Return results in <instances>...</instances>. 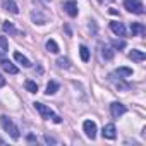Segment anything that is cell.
<instances>
[{
    "label": "cell",
    "instance_id": "16",
    "mask_svg": "<svg viewBox=\"0 0 146 146\" xmlns=\"http://www.w3.org/2000/svg\"><path fill=\"white\" fill-rule=\"evenodd\" d=\"M14 60H17L23 67H31V62H29V58H26L23 53H19V52H16L14 53Z\"/></svg>",
    "mask_w": 146,
    "mask_h": 146
},
{
    "label": "cell",
    "instance_id": "20",
    "mask_svg": "<svg viewBox=\"0 0 146 146\" xmlns=\"http://www.w3.org/2000/svg\"><path fill=\"white\" fill-rule=\"evenodd\" d=\"M79 53H81V60H83V62H88V60H90V50H88L84 45L79 46Z\"/></svg>",
    "mask_w": 146,
    "mask_h": 146
},
{
    "label": "cell",
    "instance_id": "27",
    "mask_svg": "<svg viewBox=\"0 0 146 146\" xmlns=\"http://www.w3.org/2000/svg\"><path fill=\"white\" fill-rule=\"evenodd\" d=\"M100 4H105V2H112V0H98Z\"/></svg>",
    "mask_w": 146,
    "mask_h": 146
},
{
    "label": "cell",
    "instance_id": "8",
    "mask_svg": "<svg viewBox=\"0 0 146 146\" xmlns=\"http://www.w3.org/2000/svg\"><path fill=\"white\" fill-rule=\"evenodd\" d=\"M110 29H112V33L117 35V36H125V28H124V24L119 23V21H112V23H110Z\"/></svg>",
    "mask_w": 146,
    "mask_h": 146
},
{
    "label": "cell",
    "instance_id": "17",
    "mask_svg": "<svg viewBox=\"0 0 146 146\" xmlns=\"http://www.w3.org/2000/svg\"><path fill=\"white\" fill-rule=\"evenodd\" d=\"M2 29H4L5 33H9V35H17V33H19V31L14 28V24H12V23H9V21H5V23H4Z\"/></svg>",
    "mask_w": 146,
    "mask_h": 146
},
{
    "label": "cell",
    "instance_id": "24",
    "mask_svg": "<svg viewBox=\"0 0 146 146\" xmlns=\"http://www.w3.org/2000/svg\"><path fill=\"white\" fill-rule=\"evenodd\" d=\"M43 139H45V143H46V144H55V143H57V139H55V137H52V136H45Z\"/></svg>",
    "mask_w": 146,
    "mask_h": 146
},
{
    "label": "cell",
    "instance_id": "14",
    "mask_svg": "<svg viewBox=\"0 0 146 146\" xmlns=\"http://www.w3.org/2000/svg\"><path fill=\"white\" fill-rule=\"evenodd\" d=\"M131 33H132V36H137V35H144L146 29H144V26L139 24V23H131Z\"/></svg>",
    "mask_w": 146,
    "mask_h": 146
},
{
    "label": "cell",
    "instance_id": "7",
    "mask_svg": "<svg viewBox=\"0 0 146 146\" xmlns=\"http://www.w3.org/2000/svg\"><path fill=\"white\" fill-rule=\"evenodd\" d=\"M64 11L70 17H76L78 16V2H76V0H67V2L64 4Z\"/></svg>",
    "mask_w": 146,
    "mask_h": 146
},
{
    "label": "cell",
    "instance_id": "4",
    "mask_svg": "<svg viewBox=\"0 0 146 146\" xmlns=\"http://www.w3.org/2000/svg\"><path fill=\"white\" fill-rule=\"evenodd\" d=\"M31 19L35 21V24H46V21H48V14L46 12H41V9H36V11H33L31 12Z\"/></svg>",
    "mask_w": 146,
    "mask_h": 146
},
{
    "label": "cell",
    "instance_id": "15",
    "mask_svg": "<svg viewBox=\"0 0 146 146\" xmlns=\"http://www.w3.org/2000/svg\"><path fill=\"white\" fill-rule=\"evenodd\" d=\"M113 55H115V52H113L112 46H108V45H103V46H102V57H103L105 60H112Z\"/></svg>",
    "mask_w": 146,
    "mask_h": 146
},
{
    "label": "cell",
    "instance_id": "19",
    "mask_svg": "<svg viewBox=\"0 0 146 146\" xmlns=\"http://www.w3.org/2000/svg\"><path fill=\"white\" fill-rule=\"evenodd\" d=\"M24 88H26L29 93H36V91H38V84H36L35 81H31V79H28V81L24 83Z\"/></svg>",
    "mask_w": 146,
    "mask_h": 146
},
{
    "label": "cell",
    "instance_id": "22",
    "mask_svg": "<svg viewBox=\"0 0 146 146\" xmlns=\"http://www.w3.org/2000/svg\"><path fill=\"white\" fill-rule=\"evenodd\" d=\"M57 65H58V67H65V69H69V67H70L69 58H65V57H60V58L57 60Z\"/></svg>",
    "mask_w": 146,
    "mask_h": 146
},
{
    "label": "cell",
    "instance_id": "26",
    "mask_svg": "<svg viewBox=\"0 0 146 146\" xmlns=\"http://www.w3.org/2000/svg\"><path fill=\"white\" fill-rule=\"evenodd\" d=\"M5 78H2V74H0V88H2V86H5Z\"/></svg>",
    "mask_w": 146,
    "mask_h": 146
},
{
    "label": "cell",
    "instance_id": "9",
    "mask_svg": "<svg viewBox=\"0 0 146 146\" xmlns=\"http://www.w3.org/2000/svg\"><path fill=\"white\" fill-rule=\"evenodd\" d=\"M0 67H2L5 72H9V74H17V72H19V69H17L12 62H9V60H5V58L0 60Z\"/></svg>",
    "mask_w": 146,
    "mask_h": 146
},
{
    "label": "cell",
    "instance_id": "13",
    "mask_svg": "<svg viewBox=\"0 0 146 146\" xmlns=\"http://www.w3.org/2000/svg\"><path fill=\"white\" fill-rule=\"evenodd\" d=\"M113 76H119V78H129V76H132V69H129V67H119L115 72H112Z\"/></svg>",
    "mask_w": 146,
    "mask_h": 146
},
{
    "label": "cell",
    "instance_id": "10",
    "mask_svg": "<svg viewBox=\"0 0 146 146\" xmlns=\"http://www.w3.org/2000/svg\"><path fill=\"white\" fill-rule=\"evenodd\" d=\"M102 134H103V137H107V139H115V136H117V129H115L113 124H107V125L103 127Z\"/></svg>",
    "mask_w": 146,
    "mask_h": 146
},
{
    "label": "cell",
    "instance_id": "11",
    "mask_svg": "<svg viewBox=\"0 0 146 146\" xmlns=\"http://www.w3.org/2000/svg\"><path fill=\"white\" fill-rule=\"evenodd\" d=\"M2 7L5 11H9L11 14H17L19 12V7H17V4L14 2V0H2Z\"/></svg>",
    "mask_w": 146,
    "mask_h": 146
},
{
    "label": "cell",
    "instance_id": "1",
    "mask_svg": "<svg viewBox=\"0 0 146 146\" xmlns=\"http://www.w3.org/2000/svg\"><path fill=\"white\" fill-rule=\"evenodd\" d=\"M33 105H35L36 112L41 115V119H46V120H50V119H52L55 124H60V122H62V119H60V117H58V115H57V113L52 110V108H48L46 105H43V103H38V102H36V103H33Z\"/></svg>",
    "mask_w": 146,
    "mask_h": 146
},
{
    "label": "cell",
    "instance_id": "2",
    "mask_svg": "<svg viewBox=\"0 0 146 146\" xmlns=\"http://www.w3.org/2000/svg\"><path fill=\"white\" fill-rule=\"evenodd\" d=\"M0 124H2V127H4V131L5 132H9L11 134V137L14 139V141H17L19 139V129H17V125L7 117V115H0Z\"/></svg>",
    "mask_w": 146,
    "mask_h": 146
},
{
    "label": "cell",
    "instance_id": "23",
    "mask_svg": "<svg viewBox=\"0 0 146 146\" xmlns=\"http://www.w3.org/2000/svg\"><path fill=\"white\" fill-rule=\"evenodd\" d=\"M112 46L117 48V50H119V48H124V46H125V41H124V40H113V41H112Z\"/></svg>",
    "mask_w": 146,
    "mask_h": 146
},
{
    "label": "cell",
    "instance_id": "28",
    "mask_svg": "<svg viewBox=\"0 0 146 146\" xmlns=\"http://www.w3.org/2000/svg\"><path fill=\"white\" fill-rule=\"evenodd\" d=\"M45 2H50V0H45Z\"/></svg>",
    "mask_w": 146,
    "mask_h": 146
},
{
    "label": "cell",
    "instance_id": "21",
    "mask_svg": "<svg viewBox=\"0 0 146 146\" xmlns=\"http://www.w3.org/2000/svg\"><path fill=\"white\" fill-rule=\"evenodd\" d=\"M46 50L52 52V53H57L58 52V45L55 43V40H48L46 41Z\"/></svg>",
    "mask_w": 146,
    "mask_h": 146
},
{
    "label": "cell",
    "instance_id": "12",
    "mask_svg": "<svg viewBox=\"0 0 146 146\" xmlns=\"http://www.w3.org/2000/svg\"><path fill=\"white\" fill-rule=\"evenodd\" d=\"M129 58L134 60V62H143V60L146 58V53L141 52V50H131V52H129Z\"/></svg>",
    "mask_w": 146,
    "mask_h": 146
},
{
    "label": "cell",
    "instance_id": "5",
    "mask_svg": "<svg viewBox=\"0 0 146 146\" xmlns=\"http://www.w3.org/2000/svg\"><path fill=\"white\" fill-rule=\"evenodd\" d=\"M110 112H112V117L119 119L120 115H124V113L127 112V108H125V105H122L120 102H113V103L110 105Z\"/></svg>",
    "mask_w": 146,
    "mask_h": 146
},
{
    "label": "cell",
    "instance_id": "25",
    "mask_svg": "<svg viewBox=\"0 0 146 146\" xmlns=\"http://www.w3.org/2000/svg\"><path fill=\"white\" fill-rule=\"evenodd\" d=\"M26 139H28L29 143H35V141H36V136H35V134H28V137H26Z\"/></svg>",
    "mask_w": 146,
    "mask_h": 146
},
{
    "label": "cell",
    "instance_id": "18",
    "mask_svg": "<svg viewBox=\"0 0 146 146\" xmlns=\"http://www.w3.org/2000/svg\"><path fill=\"white\" fill-rule=\"evenodd\" d=\"M57 90H58V84H57L55 81H50V83L46 84V91H45V93L50 96V95H55V93H57Z\"/></svg>",
    "mask_w": 146,
    "mask_h": 146
},
{
    "label": "cell",
    "instance_id": "6",
    "mask_svg": "<svg viewBox=\"0 0 146 146\" xmlns=\"http://www.w3.org/2000/svg\"><path fill=\"white\" fill-rule=\"evenodd\" d=\"M83 129H84V132H86V136H88L90 139H95V137H96V124H95L93 120H84Z\"/></svg>",
    "mask_w": 146,
    "mask_h": 146
},
{
    "label": "cell",
    "instance_id": "3",
    "mask_svg": "<svg viewBox=\"0 0 146 146\" xmlns=\"http://www.w3.org/2000/svg\"><path fill=\"white\" fill-rule=\"evenodd\" d=\"M124 7L132 14H144V5L141 0H124Z\"/></svg>",
    "mask_w": 146,
    "mask_h": 146
}]
</instances>
